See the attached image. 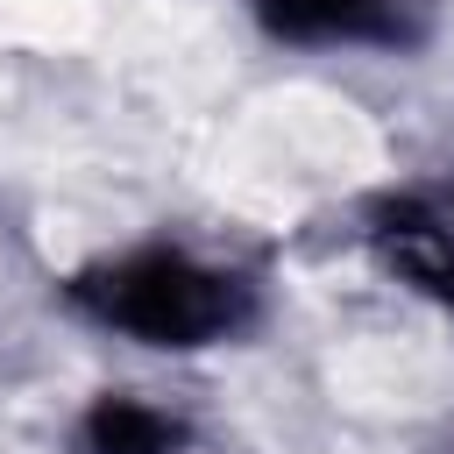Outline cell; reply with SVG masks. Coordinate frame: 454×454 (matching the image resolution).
I'll list each match as a JSON object with an SVG mask.
<instances>
[{
	"label": "cell",
	"instance_id": "6da1fadb",
	"mask_svg": "<svg viewBox=\"0 0 454 454\" xmlns=\"http://www.w3.org/2000/svg\"><path fill=\"white\" fill-rule=\"evenodd\" d=\"M57 291L99 333H121V340L163 348V355H199V348H220L255 326V284L177 241H135L121 255H99V262L71 270Z\"/></svg>",
	"mask_w": 454,
	"mask_h": 454
},
{
	"label": "cell",
	"instance_id": "7a4b0ae2",
	"mask_svg": "<svg viewBox=\"0 0 454 454\" xmlns=\"http://www.w3.org/2000/svg\"><path fill=\"white\" fill-rule=\"evenodd\" d=\"M369 248L376 262L419 291L426 305H440L454 319V177H426V184H397L369 206Z\"/></svg>",
	"mask_w": 454,
	"mask_h": 454
},
{
	"label": "cell",
	"instance_id": "3957f363",
	"mask_svg": "<svg viewBox=\"0 0 454 454\" xmlns=\"http://www.w3.org/2000/svg\"><path fill=\"white\" fill-rule=\"evenodd\" d=\"M248 14L291 50H404L419 35L404 0H248Z\"/></svg>",
	"mask_w": 454,
	"mask_h": 454
},
{
	"label": "cell",
	"instance_id": "277c9868",
	"mask_svg": "<svg viewBox=\"0 0 454 454\" xmlns=\"http://www.w3.org/2000/svg\"><path fill=\"white\" fill-rule=\"evenodd\" d=\"M78 454H192V426L135 390H99L78 411Z\"/></svg>",
	"mask_w": 454,
	"mask_h": 454
}]
</instances>
